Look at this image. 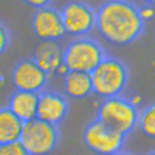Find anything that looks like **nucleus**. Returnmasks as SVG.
<instances>
[{
    "label": "nucleus",
    "instance_id": "nucleus-1",
    "mask_svg": "<svg viewBox=\"0 0 155 155\" xmlns=\"http://www.w3.org/2000/svg\"><path fill=\"white\" fill-rule=\"evenodd\" d=\"M144 16L128 0H107L96 12V28L101 36L115 46H126L142 33Z\"/></svg>",
    "mask_w": 155,
    "mask_h": 155
},
{
    "label": "nucleus",
    "instance_id": "nucleus-2",
    "mask_svg": "<svg viewBox=\"0 0 155 155\" xmlns=\"http://www.w3.org/2000/svg\"><path fill=\"white\" fill-rule=\"evenodd\" d=\"M93 93L101 99L119 96L128 82L125 64L115 58L105 57L91 73Z\"/></svg>",
    "mask_w": 155,
    "mask_h": 155
},
{
    "label": "nucleus",
    "instance_id": "nucleus-3",
    "mask_svg": "<svg viewBox=\"0 0 155 155\" xmlns=\"http://www.w3.org/2000/svg\"><path fill=\"white\" fill-rule=\"evenodd\" d=\"M139 114L133 102L119 95L103 99L97 110V119L127 136L138 126Z\"/></svg>",
    "mask_w": 155,
    "mask_h": 155
},
{
    "label": "nucleus",
    "instance_id": "nucleus-4",
    "mask_svg": "<svg viewBox=\"0 0 155 155\" xmlns=\"http://www.w3.org/2000/svg\"><path fill=\"white\" fill-rule=\"evenodd\" d=\"M104 50L95 40L81 38L71 41L63 51V66L67 71L91 73L105 58Z\"/></svg>",
    "mask_w": 155,
    "mask_h": 155
},
{
    "label": "nucleus",
    "instance_id": "nucleus-5",
    "mask_svg": "<svg viewBox=\"0 0 155 155\" xmlns=\"http://www.w3.org/2000/svg\"><path fill=\"white\" fill-rule=\"evenodd\" d=\"M28 155H45L52 152L58 141L57 125L38 117L24 122L19 139Z\"/></svg>",
    "mask_w": 155,
    "mask_h": 155
},
{
    "label": "nucleus",
    "instance_id": "nucleus-6",
    "mask_svg": "<svg viewBox=\"0 0 155 155\" xmlns=\"http://www.w3.org/2000/svg\"><path fill=\"white\" fill-rule=\"evenodd\" d=\"M125 137L97 118L89 123L83 131L86 147L94 153L103 155L119 153L124 145Z\"/></svg>",
    "mask_w": 155,
    "mask_h": 155
},
{
    "label": "nucleus",
    "instance_id": "nucleus-7",
    "mask_svg": "<svg viewBox=\"0 0 155 155\" xmlns=\"http://www.w3.org/2000/svg\"><path fill=\"white\" fill-rule=\"evenodd\" d=\"M60 13L66 34L70 36H85L96 27V12L85 2H68Z\"/></svg>",
    "mask_w": 155,
    "mask_h": 155
},
{
    "label": "nucleus",
    "instance_id": "nucleus-8",
    "mask_svg": "<svg viewBox=\"0 0 155 155\" xmlns=\"http://www.w3.org/2000/svg\"><path fill=\"white\" fill-rule=\"evenodd\" d=\"M49 77L35 59L19 61L13 69L12 81L17 90L39 93L46 86Z\"/></svg>",
    "mask_w": 155,
    "mask_h": 155
},
{
    "label": "nucleus",
    "instance_id": "nucleus-9",
    "mask_svg": "<svg viewBox=\"0 0 155 155\" xmlns=\"http://www.w3.org/2000/svg\"><path fill=\"white\" fill-rule=\"evenodd\" d=\"M32 28L42 41H58L66 34L60 11L49 6L37 9L32 17Z\"/></svg>",
    "mask_w": 155,
    "mask_h": 155
},
{
    "label": "nucleus",
    "instance_id": "nucleus-10",
    "mask_svg": "<svg viewBox=\"0 0 155 155\" xmlns=\"http://www.w3.org/2000/svg\"><path fill=\"white\" fill-rule=\"evenodd\" d=\"M68 103L60 94L52 91L39 92L37 117L54 125L59 124L67 116Z\"/></svg>",
    "mask_w": 155,
    "mask_h": 155
},
{
    "label": "nucleus",
    "instance_id": "nucleus-11",
    "mask_svg": "<svg viewBox=\"0 0 155 155\" xmlns=\"http://www.w3.org/2000/svg\"><path fill=\"white\" fill-rule=\"evenodd\" d=\"M34 59L49 78L64 67L63 52L57 41H42L36 49Z\"/></svg>",
    "mask_w": 155,
    "mask_h": 155
},
{
    "label": "nucleus",
    "instance_id": "nucleus-12",
    "mask_svg": "<svg viewBox=\"0 0 155 155\" xmlns=\"http://www.w3.org/2000/svg\"><path fill=\"white\" fill-rule=\"evenodd\" d=\"M39 93L17 90L9 100L8 108L23 121L37 117Z\"/></svg>",
    "mask_w": 155,
    "mask_h": 155
},
{
    "label": "nucleus",
    "instance_id": "nucleus-13",
    "mask_svg": "<svg viewBox=\"0 0 155 155\" xmlns=\"http://www.w3.org/2000/svg\"><path fill=\"white\" fill-rule=\"evenodd\" d=\"M66 94L75 100H81L93 93L91 73L81 71H67L64 78Z\"/></svg>",
    "mask_w": 155,
    "mask_h": 155
},
{
    "label": "nucleus",
    "instance_id": "nucleus-14",
    "mask_svg": "<svg viewBox=\"0 0 155 155\" xmlns=\"http://www.w3.org/2000/svg\"><path fill=\"white\" fill-rule=\"evenodd\" d=\"M24 122L8 108H0V145L18 140Z\"/></svg>",
    "mask_w": 155,
    "mask_h": 155
},
{
    "label": "nucleus",
    "instance_id": "nucleus-15",
    "mask_svg": "<svg viewBox=\"0 0 155 155\" xmlns=\"http://www.w3.org/2000/svg\"><path fill=\"white\" fill-rule=\"evenodd\" d=\"M138 126L143 135L155 139V103L147 106L139 114Z\"/></svg>",
    "mask_w": 155,
    "mask_h": 155
},
{
    "label": "nucleus",
    "instance_id": "nucleus-16",
    "mask_svg": "<svg viewBox=\"0 0 155 155\" xmlns=\"http://www.w3.org/2000/svg\"><path fill=\"white\" fill-rule=\"evenodd\" d=\"M0 155H28V153L18 140L0 145Z\"/></svg>",
    "mask_w": 155,
    "mask_h": 155
},
{
    "label": "nucleus",
    "instance_id": "nucleus-17",
    "mask_svg": "<svg viewBox=\"0 0 155 155\" xmlns=\"http://www.w3.org/2000/svg\"><path fill=\"white\" fill-rule=\"evenodd\" d=\"M9 33L7 28L0 23V55H2L9 45Z\"/></svg>",
    "mask_w": 155,
    "mask_h": 155
},
{
    "label": "nucleus",
    "instance_id": "nucleus-18",
    "mask_svg": "<svg viewBox=\"0 0 155 155\" xmlns=\"http://www.w3.org/2000/svg\"><path fill=\"white\" fill-rule=\"evenodd\" d=\"M22 1L28 7L33 8L35 9H38L49 6L52 0H22Z\"/></svg>",
    "mask_w": 155,
    "mask_h": 155
},
{
    "label": "nucleus",
    "instance_id": "nucleus-19",
    "mask_svg": "<svg viewBox=\"0 0 155 155\" xmlns=\"http://www.w3.org/2000/svg\"><path fill=\"white\" fill-rule=\"evenodd\" d=\"M142 1L148 5H150V6H154L155 5V0H142Z\"/></svg>",
    "mask_w": 155,
    "mask_h": 155
}]
</instances>
